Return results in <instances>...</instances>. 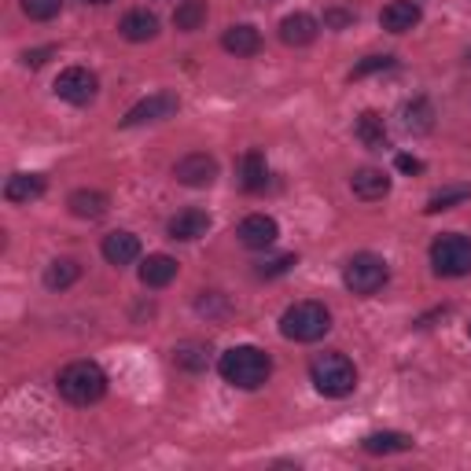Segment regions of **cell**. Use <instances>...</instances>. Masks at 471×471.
Returning <instances> with one entry per match:
<instances>
[{
	"mask_svg": "<svg viewBox=\"0 0 471 471\" xmlns=\"http://www.w3.org/2000/svg\"><path fill=\"white\" fill-rule=\"evenodd\" d=\"M350 188H353L358 200L376 203V200H383V195L390 191V177L383 170H376V166H365V170H358V173L350 177Z\"/></svg>",
	"mask_w": 471,
	"mask_h": 471,
	"instance_id": "15",
	"label": "cell"
},
{
	"mask_svg": "<svg viewBox=\"0 0 471 471\" xmlns=\"http://www.w3.org/2000/svg\"><path fill=\"white\" fill-rule=\"evenodd\" d=\"M431 265L439 277H467L471 272V240L460 232H446L431 244Z\"/></svg>",
	"mask_w": 471,
	"mask_h": 471,
	"instance_id": "6",
	"label": "cell"
},
{
	"mask_svg": "<svg viewBox=\"0 0 471 471\" xmlns=\"http://www.w3.org/2000/svg\"><path fill=\"white\" fill-rule=\"evenodd\" d=\"M420 19H423V12H420L416 0H390V4L379 12V26L387 33H409L413 26H420Z\"/></svg>",
	"mask_w": 471,
	"mask_h": 471,
	"instance_id": "11",
	"label": "cell"
},
{
	"mask_svg": "<svg viewBox=\"0 0 471 471\" xmlns=\"http://www.w3.org/2000/svg\"><path fill=\"white\" fill-rule=\"evenodd\" d=\"M398 170L402 173H423V163L413 159V155H398Z\"/></svg>",
	"mask_w": 471,
	"mask_h": 471,
	"instance_id": "34",
	"label": "cell"
},
{
	"mask_svg": "<svg viewBox=\"0 0 471 471\" xmlns=\"http://www.w3.org/2000/svg\"><path fill=\"white\" fill-rule=\"evenodd\" d=\"M19 4H22V15L33 22H49L63 12V0H19Z\"/></svg>",
	"mask_w": 471,
	"mask_h": 471,
	"instance_id": "29",
	"label": "cell"
},
{
	"mask_svg": "<svg viewBox=\"0 0 471 471\" xmlns=\"http://www.w3.org/2000/svg\"><path fill=\"white\" fill-rule=\"evenodd\" d=\"M100 251H103V258L111 265H129V262L140 258V240H137L133 232H107Z\"/></svg>",
	"mask_w": 471,
	"mask_h": 471,
	"instance_id": "14",
	"label": "cell"
},
{
	"mask_svg": "<svg viewBox=\"0 0 471 471\" xmlns=\"http://www.w3.org/2000/svg\"><path fill=\"white\" fill-rule=\"evenodd\" d=\"M471 200V184H449V188H442V191H435L427 200V214H439V210H449V207H457V203H467Z\"/></svg>",
	"mask_w": 471,
	"mask_h": 471,
	"instance_id": "27",
	"label": "cell"
},
{
	"mask_svg": "<svg viewBox=\"0 0 471 471\" xmlns=\"http://www.w3.org/2000/svg\"><path fill=\"white\" fill-rule=\"evenodd\" d=\"M221 49L232 52V56H254V52L262 49V33H258L254 26H247V22L228 26L225 37H221Z\"/></svg>",
	"mask_w": 471,
	"mask_h": 471,
	"instance_id": "19",
	"label": "cell"
},
{
	"mask_svg": "<svg viewBox=\"0 0 471 471\" xmlns=\"http://www.w3.org/2000/svg\"><path fill=\"white\" fill-rule=\"evenodd\" d=\"M361 446H365V453H372V457H387V453H405V449H413V439L402 435V431H376V435H369Z\"/></svg>",
	"mask_w": 471,
	"mask_h": 471,
	"instance_id": "22",
	"label": "cell"
},
{
	"mask_svg": "<svg viewBox=\"0 0 471 471\" xmlns=\"http://www.w3.org/2000/svg\"><path fill=\"white\" fill-rule=\"evenodd\" d=\"M353 133H358V140L372 151H383L387 147V126H383V118L376 111H365L358 118V126H353Z\"/></svg>",
	"mask_w": 471,
	"mask_h": 471,
	"instance_id": "23",
	"label": "cell"
},
{
	"mask_svg": "<svg viewBox=\"0 0 471 471\" xmlns=\"http://www.w3.org/2000/svg\"><path fill=\"white\" fill-rule=\"evenodd\" d=\"M277 221H272L269 214H251L240 221V228H236V236H240V244L251 247V251H265L277 244Z\"/></svg>",
	"mask_w": 471,
	"mask_h": 471,
	"instance_id": "10",
	"label": "cell"
},
{
	"mask_svg": "<svg viewBox=\"0 0 471 471\" xmlns=\"http://www.w3.org/2000/svg\"><path fill=\"white\" fill-rule=\"evenodd\" d=\"M67 207H70V214L74 218H82V221H96V218H103L107 214V195L103 191H93V188H77L70 200H67Z\"/></svg>",
	"mask_w": 471,
	"mask_h": 471,
	"instance_id": "17",
	"label": "cell"
},
{
	"mask_svg": "<svg viewBox=\"0 0 471 471\" xmlns=\"http://www.w3.org/2000/svg\"><path fill=\"white\" fill-rule=\"evenodd\" d=\"M218 372L225 376V383L240 387V390H258L269 372H272V361L269 353L258 350V346H232L218 358Z\"/></svg>",
	"mask_w": 471,
	"mask_h": 471,
	"instance_id": "1",
	"label": "cell"
},
{
	"mask_svg": "<svg viewBox=\"0 0 471 471\" xmlns=\"http://www.w3.org/2000/svg\"><path fill=\"white\" fill-rule=\"evenodd\" d=\"M173 361L181 369H188V372H203L207 369V346L203 342H181L173 350Z\"/></svg>",
	"mask_w": 471,
	"mask_h": 471,
	"instance_id": "28",
	"label": "cell"
},
{
	"mask_svg": "<svg viewBox=\"0 0 471 471\" xmlns=\"http://www.w3.org/2000/svg\"><path fill=\"white\" fill-rule=\"evenodd\" d=\"M269 181V166H265V155L262 151H247L244 163H240V184L247 191H262Z\"/></svg>",
	"mask_w": 471,
	"mask_h": 471,
	"instance_id": "24",
	"label": "cell"
},
{
	"mask_svg": "<svg viewBox=\"0 0 471 471\" xmlns=\"http://www.w3.org/2000/svg\"><path fill=\"white\" fill-rule=\"evenodd\" d=\"M280 332L291 342H317L332 332V313L324 302H295L284 309Z\"/></svg>",
	"mask_w": 471,
	"mask_h": 471,
	"instance_id": "2",
	"label": "cell"
},
{
	"mask_svg": "<svg viewBox=\"0 0 471 471\" xmlns=\"http://www.w3.org/2000/svg\"><path fill=\"white\" fill-rule=\"evenodd\" d=\"M210 228V214L207 210H181L177 218H170L166 232H170V240H181V244H191V240H200V236H207Z\"/></svg>",
	"mask_w": 471,
	"mask_h": 471,
	"instance_id": "13",
	"label": "cell"
},
{
	"mask_svg": "<svg viewBox=\"0 0 471 471\" xmlns=\"http://www.w3.org/2000/svg\"><path fill=\"white\" fill-rule=\"evenodd\" d=\"M173 177L184 188H207L218 177V163H214V155H207V151H191V155H184V159L173 166Z\"/></svg>",
	"mask_w": 471,
	"mask_h": 471,
	"instance_id": "9",
	"label": "cell"
},
{
	"mask_svg": "<svg viewBox=\"0 0 471 471\" xmlns=\"http://www.w3.org/2000/svg\"><path fill=\"white\" fill-rule=\"evenodd\" d=\"M353 22V12H346V8H328L324 12V26L328 30H346Z\"/></svg>",
	"mask_w": 471,
	"mask_h": 471,
	"instance_id": "32",
	"label": "cell"
},
{
	"mask_svg": "<svg viewBox=\"0 0 471 471\" xmlns=\"http://www.w3.org/2000/svg\"><path fill=\"white\" fill-rule=\"evenodd\" d=\"M118 33H122L126 41H133V45H144V41H151V37L159 33V19H155L151 12H144V8H137V12H129L122 22H118Z\"/></svg>",
	"mask_w": 471,
	"mask_h": 471,
	"instance_id": "18",
	"label": "cell"
},
{
	"mask_svg": "<svg viewBox=\"0 0 471 471\" xmlns=\"http://www.w3.org/2000/svg\"><path fill=\"white\" fill-rule=\"evenodd\" d=\"M207 22V0H181L177 12H173V26L191 33V30H200Z\"/></svg>",
	"mask_w": 471,
	"mask_h": 471,
	"instance_id": "26",
	"label": "cell"
},
{
	"mask_svg": "<svg viewBox=\"0 0 471 471\" xmlns=\"http://www.w3.org/2000/svg\"><path fill=\"white\" fill-rule=\"evenodd\" d=\"M77 277H82V265H77L74 258H56V262L45 269V288H52V291H67Z\"/></svg>",
	"mask_w": 471,
	"mask_h": 471,
	"instance_id": "25",
	"label": "cell"
},
{
	"mask_svg": "<svg viewBox=\"0 0 471 471\" xmlns=\"http://www.w3.org/2000/svg\"><path fill=\"white\" fill-rule=\"evenodd\" d=\"M467 335H471V324H467Z\"/></svg>",
	"mask_w": 471,
	"mask_h": 471,
	"instance_id": "37",
	"label": "cell"
},
{
	"mask_svg": "<svg viewBox=\"0 0 471 471\" xmlns=\"http://www.w3.org/2000/svg\"><path fill=\"white\" fill-rule=\"evenodd\" d=\"M317 33H321V22L313 19V15H306V12H295V15H288V19L280 22V41H284L288 49H306V45H313V41H317Z\"/></svg>",
	"mask_w": 471,
	"mask_h": 471,
	"instance_id": "12",
	"label": "cell"
},
{
	"mask_svg": "<svg viewBox=\"0 0 471 471\" xmlns=\"http://www.w3.org/2000/svg\"><path fill=\"white\" fill-rule=\"evenodd\" d=\"M56 93H59V100H67V103H74V107H85V103H93L96 93H100V77H96L93 70H85V67H67V70L56 77Z\"/></svg>",
	"mask_w": 471,
	"mask_h": 471,
	"instance_id": "7",
	"label": "cell"
},
{
	"mask_svg": "<svg viewBox=\"0 0 471 471\" xmlns=\"http://www.w3.org/2000/svg\"><path fill=\"white\" fill-rule=\"evenodd\" d=\"M402 126H405V133H413V137L431 133V129H435V107H431L423 96L409 100V103L402 107Z\"/></svg>",
	"mask_w": 471,
	"mask_h": 471,
	"instance_id": "20",
	"label": "cell"
},
{
	"mask_svg": "<svg viewBox=\"0 0 471 471\" xmlns=\"http://www.w3.org/2000/svg\"><path fill=\"white\" fill-rule=\"evenodd\" d=\"M390 67H395V56H369V59H361L358 67L350 70V82H361V77L379 74V70H390Z\"/></svg>",
	"mask_w": 471,
	"mask_h": 471,
	"instance_id": "30",
	"label": "cell"
},
{
	"mask_svg": "<svg viewBox=\"0 0 471 471\" xmlns=\"http://www.w3.org/2000/svg\"><path fill=\"white\" fill-rule=\"evenodd\" d=\"M467 67H471V52H467Z\"/></svg>",
	"mask_w": 471,
	"mask_h": 471,
	"instance_id": "36",
	"label": "cell"
},
{
	"mask_svg": "<svg viewBox=\"0 0 471 471\" xmlns=\"http://www.w3.org/2000/svg\"><path fill=\"white\" fill-rule=\"evenodd\" d=\"M22 59H26V67H45V63L52 59V49H33V52H26Z\"/></svg>",
	"mask_w": 471,
	"mask_h": 471,
	"instance_id": "33",
	"label": "cell"
},
{
	"mask_svg": "<svg viewBox=\"0 0 471 471\" xmlns=\"http://www.w3.org/2000/svg\"><path fill=\"white\" fill-rule=\"evenodd\" d=\"M390 280V265L379 258V254H353L342 269V284L353 291V295H376L383 291V284Z\"/></svg>",
	"mask_w": 471,
	"mask_h": 471,
	"instance_id": "5",
	"label": "cell"
},
{
	"mask_svg": "<svg viewBox=\"0 0 471 471\" xmlns=\"http://www.w3.org/2000/svg\"><path fill=\"white\" fill-rule=\"evenodd\" d=\"M295 265V254H280V258H272V262H265L258 272L262 277H280V272H288Z\"/></svg>",
	"mask_w": 471,
	"mask_h": 471,
	"instance_id": "31",
	"label": "cell"
},
{
	"mask_svg": "<svg viewBox=\"0 0 471 471\" xmlns=\"http://www.w3.org/2000/svg\"><path fill=\"white\" fill-rule=\"evenodd\" d=\"M177 107H181V100L173 93H151L137 107H129V114L122 118V126L133 129V126H144V122H163V118L177 114Z\"/></svg>",
	"mask_w": 471,
	"mask_h": 471,
	"instance_id": "8",
	"label": "cell"
},
{
	"mask_svg": "<svg viewBox=\"0 0 471 471\" xmlns=\"http://www.w3.org/2000/svg\"><path fill=\"white\" fill-rule=\"evenodd\" d=\"M89 4H111V0H89Z\"/></svg>",
	"mask_w": 471,
	"mask_h": 471,
	"instance_id": "35",
	"label": "cell"
},
{
	"mask_svg": "<svg viewBox=\"0 0 471 471\" xmlns=\"http://www.w3.org/2000/svg\"><path fill=\"white\" fill-rule=\"evenodd\" d=\"M59 387V395L70 402V405H93L103 398V390H107V376L96 361H74L59 372L56 379Z\"/></svg>",
	"mask_w": 471,
	"mask_h": 471,
	"instance_id": "3",
	"label": "cell"
},
{
	"mask_svg": "<svg viewBox=\"0 0 471 471\" xmlns=\"http://www.w3.org/2000/svg\"><path fill=\"white\" fill-rule=\"evenodd\" d=\"M177 277V262L170 254H147L140 265V284L144 288H166Z\"/></svg>",
	"mask_w": 471,
	"mask_h": 471,
	"instance_id": "16",
	"label": "cell"
},
{
	"mask_svg": "<svg viewBox=\"0 0 471 471\" xmlns=\"http://www.w3.org/2000/svg\"><path fill=\"white\" fill-rule=\"evenodd\" d=\"M309 379L324 398H346L350 390L358 387V369H353L346 353H321V358L309 365Z\"/></svg>",
	"mask_w": 471,
	"mask_h": 471,
	"instance_id": "4",
	"label": "cell"
},
{
	"mask_svg": "<svg viewBox=\"0 0 471 471\" xmlns=\"http://www.w3.org/2000/svg\"><path fill=\"white\" fill-rule=\"evenodd\" d=\"M37 195H45V177H37V173H15L4 184L8 203H30V200H37Z\"/></svg>",
	"mask_w": 471,
	"mask_h": 471,
	"instance_id": "21",
	"label": "cell"
}]
</instances>
